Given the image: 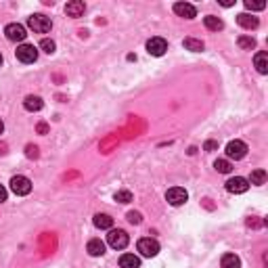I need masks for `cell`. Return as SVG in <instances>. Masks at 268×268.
Here are the masks:
<instances>
[{"instance_id": "30bf717a", "label": "cell", "mask_w": 268, "mask_h": 268, "mask_svg": "<svg viewBox=\"0 0 268 268\" xmlns=\"http://www.w3.org/2000/svg\"><path fill=\"white\" fill-rule=\"evenodd\" d=\"M168 51V42L164 38H151L147 42V53L153 55V57H161Z\"/></svg>"}, {"instance_id": "8992f818", "label": "cell", "mask_w": 268, "mask_h": 268, "mask_svg": "<svg viewBox=\"0 0 268 268\" xmlns=\"http://www.w3.org/2000/svg\"><path fill=\"white\" fill-rule=\"evenodd\" d=\"M227 155H229V159H235V161L243 159L248 155V145L243 140H230L227 145Z\"/></svg>"}, {"instance_id": "d4e9b609", "label": "cell", "mask_w": 268, "mask_h": 268, "mask_svg": "<svg viewBox=\"0 0 268 268\" xmlns=\"http://www.w3.org/2000/svg\"><path fill=\"white\" fill-rule=\"evenodd\" d=\"M40 48L44 53H48V55H53L55 53V48H57V44H55V40H51V38H42V42H40Z\"/></svg>"}, {"instance_id": "277c9868", "label": "cell", "mask_w": 268, "mask_h": 268, "mask_svg": "<svg viewBox=\"0 0 268 268\" xmlns=\"http://www.w3.org/2000/svg\"><path fill=\"white\" fill-rule=\"evenodd\" d=\"M11 191L15 195H27L32 191V180L27 178V176H21V174L13 176L11 178Z\"/></svg>"}, {"instance_id": "4fadbf2b", "label": "cell", "mask_w": 268, "mask_h": 268, "mask_svg": "<svg viewBox=\"0 0 268 268\" xmlns=\"http://www.w3.org/2000/svg\"><path fill=\"white\" fill-rule=\"evenodd\" d=\"M84 11H86V4H84L82 0H72V2H67V6H65L67 17H74V19L82 17Z\"/></svg>"}, {"instance_id": "603a6c76", "label": "cell", "mask_w": 268, "mask_h": 268, "mask_svg": "<svg viewBox=\"0 0 268 268\" xmlns=\"http://www.w3.org/2000/svg\"><path fill=\"white\" fill-rule=\"evenodd\" d=\"M214 168H216V172H220V174H229L232 170V166H230L229 159H216L214 161Z\"/></svg>"}, {"instance_id": "836d02e7", "label": "cell", "mask_w": 268, "mask_h": 268, "mask_svg": "<svg viewBox=\"0 0 268 268\" xmlns=\"http://www.w3.org/2000/svg\"><path fill=\"white\" fill-rule=\"evenodd\" d=\"M4 132V124H2V119H0V134Z\"/></svg>"}, {"instance_id": "d6a6232c", "label": "cell", "mask_w": 268, "mask_h": 268, "mask_svg": "<svg viewBox=\"0 0 268 268\" xmlns=\"http://www.w3.org/2000/svg\"><path fill=\"white\" fill-rule=\"evenodd\" d=\"M222 6H232V0H220Z\"/></svg>"}, {"instance_id": "2e32d148", "label": "cell", "mask_w": 268, "mask_h": 268, "mask_svg": "<svg viewBox=\"0 0 268 268\" xmlns=\"http://www.w3.org/2000/svg\"><path fill=\"white\" fill-rule=\"evenodd\" d=\"M119 266L122 268H140V258L134 256V253H124L119 258Z\"/></svg>"}, {"instance_id": "d6986e66", "label": "cell", "mask_w": 268, "mask_h": 268, "mask_svg": "<svg viewBox=\"0 0 268 268\" xmlns=\"http://www.w3.org/2000/svg\"><path fill=\"white\" fill-rule=\"evenodd\" d=\"M222 268H241V260L237 253H224L222 256Z\"/></svg>"}, {"instance_id": "f1b7e54d", "label": "cell", "mask_w": 268, "mask_h": 268, "mask_svg": "<svg viewBox=\"0 0 268 268\" xmlns=\"http://www.w3.org/2000/svg\"><path fill=\"white\" fill-rule=\"evenodd\" d=\"M25 155H27V157H30V159H36L38 155H40L38 147H36V145H27V147H25Z\"/></svg>"}, {"instance_id": "4316f807", "label": "cell", "mask_w": 268, "mask_h": 268, "mask_svg": "<svg viewBox=\"0 0 268 268\" xmlns=\"http://www.w3.org/2000/svg\"><path fill=\"white\" fill-rule=\"evenodd\" d=\"M115 201L117 203H130L132 201V193L130 191H117L115 193Z\"/></svg>"}, {"instance_id": "5bb4252c", "label": "cell", "mask_w": 268, "mask_h": 268, "mask_svg": "<svg viewBox=\"0 0 268 268\" xmlns=\"http://www.w3.org/2000/svg\"><path fill=\"white\" fill-rule=\"evenodd\" d=\"M95 227L101 229V230H111V227H114V218H111L109 214H96L95 216Z\"/></svg>"}, {"instance_id": "1f68e13d", "label": "cell", "mask_w": 268, "mask_h": 268, "mask_svg": "<svg viewBox=\"0 0 268 268\" xmlns=\"http://www.w3.org/2000/svg\"><path fill=\"white\" fill-rule=\"evenodd\" d=\"M36 130H38L40 134H46V132H48V126H46L44 122H42V124H38V128H36Z\"/></svg>"}, {"instance_id": "7c38bea8", "label": "cell", "mask_w": 268, "mask_h": 268, "mask_svg": "<svg viewBox=\"0 0 268 268\" xmlns=\"http://www.w3.org/2000/svg\"><path fill=\"white\" fill-rule=\"evenodd\" d=\"M237 23L241 25L243 30H256V27L260 25V21H258V17L249 15V13H239V15H237Z\"/></svg>"}, {"instance_id": "7402d4cb", "label": "cell", "mask_w": 268, "mask_h": 268, "mask_svg": "<svg viewBox=\"0 0 268 268\" xmlns=\"http://www.w3.org/2000/svg\"><path fill=\"white\" fill-rule=\"evenodd\" d=\"M237 44L243 48V51H251V48H256V40H253L251 36H239Z\"/></svg>"}, {"instance_id": "9a60e30c", "label": "cell", "mask_w": 268, "mask_h": 268, "mask_svg": "<svg viewBox=\"0 0 268 268\" xmlns=\"http://www.w3.org/2000/svg\"><path fill=\"white\" fill-rule=\"evenodd\" d=\"M86 249H88V253L90 256H103L105 253V243L101 241V239H90L88 241V245H86Z\"/></svg>"}, {"instance_id": "e0dca14e", "label": "cell", "mask_w": 268, "mask_h": 268, "mask_svg": "<svg viewBox=\"0 0 268 268\" xmlns=\"http://www.w3.org/2000/svg\"><path fill=\"white\" fill-rule=\"evenodd\" d=\"M253 63H256V69L260 74H268V55L264 51L256 53V57H253Z\"/></svg>"}, {"instance_id": "44dd1931", "label": "cell", "mask_w": 268, "mask_h": 268, "mask_svg": "<svg viewBox=\"0 0 268 268\" xmlns=\"http://www.w3.org/2000/svg\"><path fill=\"white\" fill-rule=\"evenodd\" d=\"M185 48L187 51H193V53H201L203 51V42L201 40H195V38H185Z\"/></svg>"}, {"instance_id": "52a82bcc", "label": "cell", "mask_w": 268, "mask_h": 268, "mask_svg": "<svg viewBox=\"0 0 268 268\" xmlns=\"http://www.w3.org/2000/svg\"><path fill=\"white\" fill-rule=\"evenodd\" d=\"M15 55H17V59L21 63H34L38 59V48L34 44H21L15 51Z\"/></svg>"}, {"instance_id": "3957f363", "label": "cell", "mask_w": 268, "mask_h": 268, "mask_svg": "<svg viewBox=\"0 0 268 268\" xmlns=\"http://www.w3.org/2000/svg\"><path fill=\"white\" fill-rule=\"evenodd\" d=\"M136 249L140 251V256L155 258L159 253V243L155 241V239H151V237H145V239H140V241L136 243Z\"/></svg>"}, {"instance_id": "7a4b0ae2", "label": "cell", "mask_w": 268, "mask_h": 268, "mask_svg": "<svg viewBox=\"0 0 268 268\" xmlns=\"http://www.w3.org/2000/svg\"><path fill=\"white\" fill-rule=\"evenodd\" d=\"M107 243L114 249H124V248H128L130 237H128V232L122 230V229H111L109 235H107Z\"/></svg>"}, {"instance_id": "484cf974", "label": "cell", "mask_w": 268, "mask_h": 268, "mask_svg": "<svg viewBox=\"0 0 268 268\" xmlns=\"http://www.w3.org/2000/svg\"><path fill=\"white\" fill-rule=\"evenodd\" d=\"M245 9H248V11H264V9H266V2H264V0H260V2L245 0Z\"/></svg>"}, {"instance_id": "5b68a950", "label": "cell", "mask_w": 268, "mask_h": 268, "mask_svg": "<svg viewBox=\"0 0 268 268\" xmlns=\"http://www.w3.org/2000/svg\"><path fill=\"white\" fill-rule=\"evenodd\" d=\"M187 199H189V193L182 187H172V189H168V193H166V201L170 203V206H174V208L187 203Z\"/></svg>"}, {"instance_id": "83f0119b", "label": "cell", "mask_w": 268, "mask_h": 268, "mask_svg": "<svg viewBox=\"0 0 268 268\" xmlns=\"http://www.w3.org/2000/svg\"><path fill=\"white\" fill-rule=\"evenodd\" d=\"M126 218H128L130 224H140V222H143V216H140V211H128V216H126Z\"/></svg>"}, {"instance_id": "e575fe53", "label": "cell", "mask_w": 268, "mask_h": 268, "mask_svg": "<svg viewBox=\"0 0 268 268\" xmlns=\"http://www.w3.org/2000/svg\"><path fill=\"white\" fill-rule=\"evenodd\" d=\"M0 65H2V55H0Z\"/></svg>"}, {"instance_id": "4dcf8cb0", "label": "cell", "mask_w": 268, "mask_h": 268, "mask_svg": "<svg viewBox=\"0 0 268 268\" xmlns=\"http://www.w3.org/2000/svg\"><path fill=\"white\" fill-rule=\"evenodd\" d=\"M6 195H9V193H6V189H4L2 185H0V203L6 201Z\"/></svg>"}, {"instance_id": "ac0fdd59", "label": "cell", "mask_w": 268, "mask_h": 268, "mask_svg": "<svg viewBox=\"0 0 268 268\" xmlns=\"http://www.w3.org/2000/svg\"><path fill=\"white\" fill-rule=\"evenodd\" d=\"M42 105H44V103H42V98L40 96H34V95H27L25 101H23V107L27 111H40Z\"/></svg>"}, {"instance_id": "8fae6325", "label": "cell", "mask_w": 268, "mask_h": 268, "mask_svg": "<svg viewBox=\"0 0 268 268\" xmlns=\"http://www.w3.org/2000/svg\"><path fill=\"white\" fill-rule=\"evenodd\" d=\"M174 13L178 17H185V19H193L197 17V9L193 4H189V2H176L174 4Z\"/></svg>"}, {"instance_id": "cb8c5ba5", "label": "cell", "mask_w": 268, "mask_h": 268, "mask_svg": "<svg viewBox=\"0 0 268 268\" xmlns=\"http://www.w3.org/2000/svg\"><path fill=\"white\" fill-rule=\"evenodd\" d=\"M249 180H251V185H264V182H266V172L264 170H253L251 176H249Z\"/></svg>"}, {"instance_id": "6da1fadb", "label": "cell", "mask_w": 268, "mask_h": 268, "mask_svg": "<svg viewBox=\"0 0 268 268\" xmlns=\"http://www.w3.org/2000/svg\"><path fill=\"white\" fill-rule=\"evenodd\" d=\"M27 25H30V30H34L36 34H46V32H51L53 21H51V17L42 15V13H36V15L27 17Z\"/></svg>"}, {"instance_id": "ba28073f", "label": "cell", "mask_w": 268, "mask_h": 268, "mask_svg": "<svg viewBox=\"0 0 268 268\" xmlns=\"http://www.w3.org/2000/svg\"><path fill=\"white\" fill-rule=\"evenodd\" d=\"M4 34H6V38H9L11 42H23L25 36H27L25 27L21 23H9L4 27Z\"/></svg>"}, {"instance_id": "9c48e42d", "label": "cell", "mask_w": 268, "mask_h": 268, "mask_svg": "<svg viewBox=\"0 0 268 268\" xmlns=\"http://www.w3.org/2000/svg\"><path fill=\"white\" fill-rule=\"evenodd\" d=\"M249 189V180L243 178V176H235V178H230L227 182V191L229 193H235V195H241Z\"/></svg>"}, {"instance_id": "f546056e", "label": "cell", "mask_w": 268, "mask_h": 268, "mask_svg": "<svg viewBox=\"0 0 268 268\" xmlns=\"http://www.w3.org/2000/svg\"><path fill=\"white\" fill-rule=\"evenodd\" d=\"M203 149H206V151H216L218 149V143H216V140H206Z\"/></svg>"}, {"instance_id": "ffe728a7", "label": "cell", "mask_w": 268, "mask_h": 268, "mask_svg": "<svg viewBox=\"0 0 268 268\" xmlns=\"http://www.w3.org/2000/svg\"><path fill=\"white\" fill-rule=\"evenodd\" d=\"M203 23H206V27H208V30H211V32H220L222 27H224L222 19H218V17H214V15L203 17Z\"/></svg>"}]
</instances>
